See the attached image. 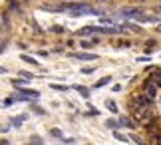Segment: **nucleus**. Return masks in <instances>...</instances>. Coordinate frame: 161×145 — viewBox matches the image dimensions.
Wrapping results in <instances>:
<instances>
[{"mask_svg": "<svg viewBox=\"0 0 161 145\" xmlns=\"http://www.w3.org/2000/svg\"><path fill=\"white\" fill-rule=\"evenodd\" d=\"M8 28H10L8 12H0V30H8Z\"/></svg>", "mask_w": 161, "mask_h": 145, "instance_id": "nucleus-8", "label": "nucleus"}, {"mask_svg": "<svg viewBox=\"0 0 161 145\" xmlns=\"http://www.w3.org/2000/svg\"><path fill=\"white\" fill-rule=\"evenodd\" d=\"M0 38H2V36H0Z\"/></svg>", "mask_w": 161, "mask_h": 145, "instance_id": "nucleus-35", "label": "nucleus"}, {"mask_svg": "<svg viewBox=\"0 0 161 145\" xmlns=\"http://www.w3.org/2000/svg\"><path fill=\"white\" fill-rule=\"evenodd\" d=\"M20 78H26V80H34V74H30V72H26V70H22V72H20Z\"/></svg>", "mask_w": 161, "mask_h": 145, "instance_id": "nucleus-23", "label": "nucleus"}, {"mask_svg": "<svg viewBox=\"0 0 161 145\" xmlns=\"http://www.w3.org/2000/svg\"><path fill=\"white\" fill-rule=\"evenodd\" d=\"M114 137H115L117 141H123V143H125V141H129V137H125L123 133H119V131H114Z\"/></svg>", "mask_w": 161, "mask_h": 145, "instance_id": "nucleus-18", "label": "nucleus"}, {"mask_svg": "<svg viewBox=\"0 0 161 145\" xmlns=\"http://www.w3.org/2000/svg\"><path fill=\"white\" fill-rule=\"evenodd\" d=\"M6 52V44H0V54H4Z\"/></svg>", "mask_w": 161, "mask_h": 145, "instance_id": "nucleus-34", "label": "nucleus"}, {"mask_svg": "<svg viewBox=\"0 0 161 145\" xmlns=\"http://www.w3.org/2000/svg\"><path fill=\"white\" fill-rule=\"evenodd\" d=\"M102 22H103V24H111L114 20H109V18H106V16H103V18H102Z\"/></svg>", "mask_w": 161, "mask_h": 145, "instance_id": "nucleus-32", "label": "nucleus"}, {"mask_svg": "<svg viewBox=\"0 0 161 145\" xmlns=\"http://www.w3.org/2000/svg\"><path fill=\"white\" fill-rule=\"evenodd\" d=\"M36 54H38V56H42V58H44V56H48L50 52H46V50H40V52H36Z\"/></svg>", "mask_w": 161, "mask_h": 145, "instance_id": "nucleus-29", "label": "nucleus"}, {"mask_svg": "<svg viewBox=\"0 0 161 145\" xmlns=\"http://www.w3.org/2000/svg\"><path fill=\"white\" fill-rule=\"evenodd\" d=\"M20 58H22V62H26V64H30V66H38V60H36V58H32V56H26V54H22Z\"/></svg>", "mask_w": 161, "mask_h": 145, "instance_id": "nucleus-15", "label": "nucleus"}, {"mask_svg": "<svg viewBox=\"0 0 161 145\" xmlns=\"http://www.w3.org/2000/svg\"><path fill=\"white\" fill-rule=\"evenodd\" d=\"M32 111H36V113H40V115H46V109H42L40 105H36V103L32 105Z\"/></svg>", "mask_w": 161, "mask_h": 145, "instance_id": "nucleus-24", "label": "nucleus"}, {"mask_svg": "<svg viewBox=\"0 0 161 145\" xmlns=\"http://www.w3.org/2000/svg\"><path fill=\"white\" fill-rule=\"evenodd\" d=\"M131 141H135V143H143V139H139V137H135V135L131 137Z\"/></svg>", "mask_w": 161, "mask_h": 145, "instance_id": "nucleus-33", "label": "nucleus"}, {"mask_svg": "<svg viewBox=\"0 0 161 145\" xmlns=\"http://www.w3.org/2000/svg\"><path fill=\"white\" fill-rule=\"evenodd\" d=\"M106 125H108L109 129H117V127H119V123H117L115 119H108V121H106Z\"/></svg>", "mask_w": 161, "mask_h": 145, "instance_id": "nucleus-20", "label": "nucleus"}, {"mask_svg": "<svg viewBox=\"0 0 161 145\" xmlns=\"http://www.w3.org/2000/svg\"><path fill=\"white\" fill-rule=\"evenodd\" d=\"M26 119H28V113H22V115L20 117H14V119H12V125H14V127H20V125H22V121H26Z\"/></svg>", "mask_w": 161, "mask_h": 145, "instance_id": "nucleus-14", "label": "nucleus"}, {"mask_svg": "<svg viewBox=\"0 0 161 145\" xmlns=\"http://www.w3.org/2000/svg\"><path fill=\"white\" fill-rule=\"evenodd\" d=\"M50 135H52V137H58V139H64V135H62V131H60L58 127H54V129H50Z\"/></svg>", "mask_w": 161, "mask_h": 145, "instance_id": "nucleus-19", "label": "nucleus"}, {"mask_svg": "<svg viewBox=\"0 0 161 145\" xmlns=\"http://www.w3.org/2000/svg\"><path fill=\"white\" fill-rule=\"evenodd\" d=\"M50 30H52V32H54V34H64V32H66V30H64V28H62V26H52Z\"/></svg>", "mask_w": 161, "mask_h": 145, "instance_id": "nucleus-26", "label": "nucleus"}, {"mask_svg": "<svg viewBox=\"0 0 161 145\" xmlns=\"http://www.w3.org/2000/svg\"><path fill=\"white\" fill-rule=\"evenodd\" d=\"M149 74H151V80L155 81V84H157L159 87H161V68H153V70H151Z\"/></svg>", "mask_w": 161, "mask_h": 145, "instance_id": "nucleus-10", "label": "nucleus"}, {"mask_svg": "<svg viewBox=\"0 0 161 145\" xmlns=\"http://www.w3.org/2000/svg\"><path fill=\"white\" fill-rule=\"evenodd\" d=\"M159 115H157V111H153V108L151 109H147V111H143V115H141V119L137 121V125H141V127H145V125H149V123H153V121H159Z\"/></svg>", "mask_w": 161, "mask_h": 145, "instance_id": "nucleus-3", "label": "nucleus"}, {"mask_svg": "<svg viewBox=\"0 0 161 145\" xmlns=\"http://www.w3.org/2000/svg\"><path fill=\"white\" fill-rule=\"evenodd\" d=\"M72 58H76V60H84V62H92V60H97V54H88V52H72Z\"/></svg>", "mask_w": 161, "mask_h": 145, "instance_id": "nucleus-6", "label": "nucleus"}, {"mask_svg": "<svg viewBox=\"0 0 161 145\" xmlns=\"http://www.w3.org/2000/svg\"><path fill=\"white\" fill-rule=\"evenodd\" d=\"M88 115H92V117H96V115H100V111H97L94 105H90V109H88Z\"/></svg>", "mask_w": 161, "mask_h": 145, "instance_id": "nucleus-25", "label": "nucleus"}, {"mask_svg": "<svg viewBox=\"0 0 161 145\" xmlns=\"http://www.w3.org/2000/svg\"><path fill=\"white\" fill-rule=\"evenodd\" d=\"M82 74H86V75H88V74H94V68H82Z\"/></svg>", "mask_w": 161, "mask_h": 145, "instance_id": "nucleus-28", "label": "nucleus"}, {"mask_svg": "<svg viewBox=\"0 0 161 145\" xmlns=\"http://www.w3.org/2000/svg\"><path fill=\"white\" fill-rule=\"evenodd\" d=\"M52 90H58V92H66L68 90V86H62V84H50Z\"/></svg>", "mask_w": 161, "mask_h": 145, "instance_id": "nucleus-21", "label": "nucleus"}, {"mask_svg": "<svg viewBox=\"0 0 161 145\" xmlns=\"http://www.w3.org/2000/svg\"><path fill=\"white\" fill-rule=\"evenodd\" d=\"M18 92H20L24 98H28V99H38L40 98V92L38 90H30V87H26V86H24V87H18Z\"/></svg>", "mask_w": 161, "mask_h": 145, "instance_id": "nucleus-5", "label": "nucleus"}, {"mask_svg": "<svg viewBox=\"0 0 161 145\" xmlns=\"http://www.w3.org/2000/svg\"><path fill=\"white\" fill-rule=\"evenodd\" d=\"M28 81H30V80H26V78H16V80H12L10 84H12V86H14L16 90H18V87H24V86L28 84Z\"/></svg>", "mask_w": 161, "mask_h": 145, "instance_id": "nucleus-12", "label": "nucleus"}, {"mask_svg": "<svg viewBox=\"0 0 161 145\" xmlns=\"http://www.w3.org/2000/svg\"><path fill=\"white\" fill-rule=\"evenodd\" d=\"M74 90H76L84 99H88V98H90V90H88V87H84V86H74Z\"/></svg>", "mask_w": 161, "mask_h": 145, "instance_id": "nucleus-11", "label": "nucleus"}, {"mask_svg": "<svg viewBox=\"0 0 161 145\" xmlns=\"http://www.w3.org/2000/svg\"><path fill=\"white\" fill-rule=\"evenodd\" d=\"M137 20L143 24H153V22H159V18L157 16H137Z\"/></svg>", "mask_w": 161, "mask_h": 145, "instance_id": "nucleus-13", "label": "nucleus"}, {"mask_svg": "<svg viewBox=\"0 0 161 145\" xmlns=\"http://www.w3.org/2000/svg\"><path fill=\"white\" fill-rule=\"evenodd\" d=\"M52 52H56V54H60V52H64V48H62V46H58V48H54Z\"/></svg>", "mask_w": 161, "mask_h": 145, "instance_id": "nucleus-30", "label": "nucleus"}, {"mask_svg": "<svg viewBox=\"0 0 161 145\" xmlns=\"http://www.w3.org/2000/svg\"><path fill=\"white\" fill-rule=\"evenodd\" d=\"M159 90H161V87L151 80V75L143 81V84H141V93H145V96H149V98H153V99H157Z\"/></svg>", "mask_w": 161, "mask_h": 145, "instance_id": "nucleus-2", "label": "nucleus"}, {"mask_svg": "<svg viewBox=\"0 0 161 145\" xmlns=\"http://www.w3.org/2000/svg\"><path fill=\"white\" fill-rule=\"evenodd\" d=\"M106 108H108L111 113H117V103L114 102V99H106Z\"/></svg>", "mask_w": 161, "mask_h": 145, "instance_id": "nucleus-17", "label": "nucleus"}, {"mask_svg": "<svg viewBox=\"0 0 161 145\" xmlns=\"http://www.w3.org/2000/svg\"><path fill=\"white\" fill-rule=\"evenodd\" d=\"M153 102H155L153 98H149V96H145V93L137 92V93H131V96H129V99H127V109L129 111H133V109H151L153 108Z\"/></svg>", "mask_w": 161, "mask_h": 145, "instance_id": "nucleus-1", "label": "nucleus"}, {"mask_svg": "<svg viewBox=\"0 0 161 145\" xmlns=\"http://www.w3.org/2000/svg\"><path fill=\"white\" fill-rule=\"evenodd\" d=\"M14 103H16V99H14V98H12V96L4 99V108H10V105H14Z\"/></svg>", "mask_w": 161, "mask_h": 145, "instance_id": "nucleus-22", "label": "nucleus"}, {"mask_svg": "<svg viewBox=\"0 0 161 145\" xmlns=\"http://www.w3.org/2000/svg\"><path fill=\"white\" fill-rule=\"evenodd\" d=\"M8 10L10 12H16V14H22V6H20V2H16V0H10L8 2Z\"/></svg>", "mask_w": 161, "mask_h": 145, "instance_id": "nucleus-9", "label": "nucleus"}, {"mask_svg": "<svg viewBox=\"0 0 161 145\" xmlns=\"http://www.w3.org/2000/svg\"><path fill=\"white\" fill-rule=\"evenodd\" d=\"M30 141H32V143H42V137H38V135H32V137H30Z\"/></svg>", "mask_w": 161, "mask_h": 145, "instance_id": "nucleus-27", "label": "nucleus"}, {"mask_svg": "<svg viewBox=\"0 0 161 145\" xmlns=\"http://www.w3.org/2000/svg\"><path fill=\"white\" fill-rule=\"evenodd\" d=\"M4 74H8V70H6L4 66H0V75H4Z\"/></svg>", "mask_w": 161, "mask_h": 145, "instance_id": "nucleus-31", "label": "nucleus"}, {"mask_svg": "<svg viewBox=\"0 0 161 145\" xmlns=\"http://www.w3.org/2000/svg\"><path fill=\"white\" fill-rule=\"evenodd\" d=\"M117 123H119V127H127V129H135V127H137V123H135L131 117H127V115H121Z\"/></svg>", "mask_w": 161, "mask_h": 145, "instance_id": "nucleus-7", "label": "nucleus"}, {"mask_svg": "<svg viewBox=\"0 0 161 145\" xmlns=\"http://www.w3.org/2000/svg\"><path fill=\"white\" fill-rule=\"evenodd\" d=\"M143 14V8H121V16L123 18H137V16H141Z\"/></svg>", "mask_w": 161, "mask_h": 145, "instance_id": "nucleus-4", "label": "nucleus"}, {"mask_svg": "<svg viewBox=\"0 0 161 145\" xmlns=\"http://www.w3.org/2000/svg\"><path fill=\"white\" fill-rule=\"evenodd\" d=\"M111 81V75H106V78H102V80H97L96 84H94V87H103V86H108Z\"/></svg>", "mask_w": 161, "mask_h": 145, "instance_id": "nucleus-16", "label": "nucleus"}]
</instances>
